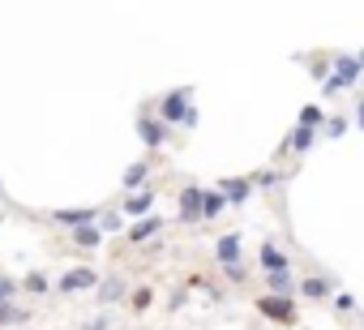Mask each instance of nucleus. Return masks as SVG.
I'll return each instance as SVG.
<instances>
[{
    "label": "nucleus",
    "mask_w": 364,
    "mask_h": 330,
    "mask_svg": "<svg viewBox=\"0 0 364 330\" xmlns=\"http://www.w3.org/2000/svg\"><path fill=\"white\" fill-rule=\"evenodd\" d=\"M360 73H364V69H360V60H355L351 52H334V56H330V73L321 78V95H326V99L347 95V90L360 82Z\"/></svg>",
    "instance_id": "nucleus-2"
},
{
    "label": "nucleus",
    "mask_w": 364,
    "mask_h": 330,
    "mask_svg": "<svg viewBox=\"0 0 364 330\" xmlns=\"http://www.w3.org/2000/svg\"><path fill=\"white\" fill-rule=\"evenodd\" d=\"M249 181H253V189H270V185H279V181H283V176H279V172H274V168H266V172H253V176H249Z\"/></svg>",
    "instance_id": "nucleus-25"
},
{
    "label": "nucleus",
    "mask_w": 364,
    "mask_h": 330,
    "mask_svg": "<svg viewBox=\"0 0 364 330\" xmlns=\"http://www.w3.org/2000/svg\"><path fill=\"white\" fill-rule=\"evenodd\" d=\"M167 228V219H159V215H146V219H137V223H129V245H146V240H154L159 232Z\"/></svg>",
    "instance_id": "nucleus-11"
},
{
    "label": "nucleus",
    "mask_w": 364,
    "mask_h": 330,
    "mask_svg": "<svg viewBox=\"0 0 364 330\" xmlns=\"http://www.w3.org/2000/svg\"><path fill=\"white\" fill-rule=\"evenodd\" d=\"M150 211H154V189H146V185L133 189V193L120 202V215H124V219H146Z\"/></svg>",
    "instance_id": "nucleus-6"
},
{
    "label": "nucleus",
    "mask_w": 364,
    "mask_h": 330,
    "mask_svg": "<svg viewBox=\"0 0 364 330\" xmlns=\"http://www.w3.org/2000/svg\"><path fill=\"white\" fill-rule=\"evenodd\" d=\"M355 124L364 129V95H360V103H355Z\"/></svg>",
    "instance_id": "nucleus-32"
},
{
    "label": "nucleus",
    "mask_w": 364,
    "mask_h": 330,
    "mask_svg": "<svg viewBox=\"0 0 364 330\" xmlns=\"http://www.w3.org/2000/svg\"><path fill=\"white\" fill-rule=\"evenodd\" d=\"M228 211V198L219 193V189H206L202 193V223H210V219H219Z\"/></svg>",
    "instance_id": "nucleus-18"
},
{
    "label": "nucleus",
    "mask_w": 364,
    "mask_h": 330,
    "mask_svg": "<svg viewBox=\"0 0 364 330\" xmlns=\"http://www.w3.org/2000/svg\"><path fill=\"white\" fill-rule=\"evenodd\" d=\"M296 292H300L304 300H330V296H334V283L321 279V275H304V279L296 283Z\"/></svg>",
    "instance_id": "nucleus-14"
},
{
    "label": "nucleus",
    "mask_w": 364,
    "mask_h": 330,
    "mask_svg": "<svg viewBox=\"0 0 364 330\" xmlns=\"http://www.w3.org/2000/svg\"><path fill=\"white\" fill-rule=\"evenodd\" d=\"M82 330H112V317H107V313H99V317L82 321Z\"/></svg>",
    "instance_id": "nucleus-29"
},
{
    "label": "nucleus",
    "mask_w": 364,
    "mask_h": 330,
    "mask_svg": "<svg viewBox=\"0 0 364 330\" xmlns=\"http://www.w3.org/2000/svg\"><path fill=\"white\" fill-rule=\"evenodd\" d=\"M257 313L270 317V321L283 326V330L296 326V300H291V296H270V292H266V296H257Z\"/></svg>",
    "instance_id": "nucleus-3"
},
{
    "label": "nucleus",
    "mask_w": 364,
    "mask_h": 330,
    "mask_svg": "<svg viewBox=\"0 0 364 330\" xmlns=\"http://www.w3.org/2000/svg\"><path fill=\"white\" fill-rule=\"evenodd\" d=\"M146 176H150V163H146V159H137V163H129V168L120 172V189H129V193H133V189H141V185H146Z\"/></svg>",
    "instance_id": "nucleus-16"
},
{
    "label": "nucleus",
    "mask_w": 364,
    "mask_h": 330,
    "mask_svg": "<svg viewBox=\"0 0 364 330\" xmlns=\"http://www.w3.org/2000/svg\"><path fill=\"white\" fill-rule=\"evenodd\" d=\"M202 185H185L180 189V223H202Z\"/></svg>",
    "instance_id": "nucleus-8"
},
{
    "label": "nucleus",
    "mask_w": 364,
    "mask_h": 330,
    "mask_svg": "<svg viewBox=\"0 0 364 330\" xmlns=\"http://www.w3.org/2000/svg\"><path fill=\"white\" fill-rule=\"evenodd\" d=\"M0 223H5V219H0Z\"/></svg>",
    "instance_id": "nucleus-34"
},
{
    "label": "nucleus",
    "mask_w": 364,
    "mask_h": 330,
    "mask_svg": "<svg viewBox=\"0 0 364 330\" xmlns=\"http://www.w3.org/2000/svg\"><path fill=\"white\" fill-rule=\"evenodd\" d=\"M215 189L228 198V206H240V202H249V198H253V181H249V176H223Z\"/></svg>",
    "instance_id": "nucleus-9"
},
{
    "label": "nucleus",
    "mask_w": 364,
    "mask_h": 330,
    "mask_svg": "<svg viewBox=\"0 0 364 330\" xmlns=\"http://www.w3.org/2000/svg\"><path fill=\"white\" fill-rule=\"evenodd\" d=\"M313 142H317V129L296 124V129L287 133V142H283V150H279V154H296V159H300V154H309V150H313Z\"/></svg>",
    "instance_id": "nucleus-12"
},
{
    "label": "nucleus",
    "mask_w": 364,
    "mask_h": 330,
    "mask_svg": "<svg viewBox=\"0 0 364 330\" xmlns=\"http://www.w3.org/2000/svg\"><path fill=\"white\" fill-rule=\"evenodd\" d=\"M223 275H228V283H245V279H249L240 262H236V266H223Z\"/></svg>",
    "instance_id": "nucleus-30"
},
{
    "label": "nucleus",
    "mask_w": 364,
    "mask_h": 330,
    "mask_svg": "<svg viewBox=\"0 0 364 330\" xmlns=\"http://www.w3.org/2000/svg\"><path fill=\"white\" fill-rule=\"evenodd\" d=\"M330 304H334V313H355V296H347V292H334Z\"/></svg>",
    "instance_id": "nucleus-27"
},
{
    "label": "nucleus",
    "mask_w": 364,
    "mask_h": 330,
    "mask_svg": "<svg viewBox=\"0 0 364 330\" xmlns=\"http://www.w3.org/2000/svg\"><path fill=\"white\" fill-rule=\"evenodd\" d=\"M14 296H18V283H14L9 275H0V309H5V304H9Z\"/></svg>",
    "instance_id": "nucleus-28"
},
{
    "label": "nucleus",
    "mask_w": 364,
    "mask_h": 330,
    "mask_svg": "<svg viewBox=\"0 0 364 330\" xmlns=\"http://www.w3.org/2000/svg\"><path fill=\"white\" fill-rule=\"evenodd\" d=\"M326 120H330V124H326V137H343V133L351 129V120H347V116H326Z\"/></svg>",
    "instance_id": "nucleus-26"
},
{
    "label": "nucleus",
    "mask_w": 364,
    "mask_h": 330,
    "mask_svg": "<svg viewBox=\"0 0 364 330\" xmlns=\"http://www.w3.org/2000/svg\"><path fill=\"white\" fill-rule=\"evenodd\" d=\"M124 279H116V275H107V279H99V287H95V296H99V304H120L124 300Z\"/></svg>",
    "instance_id": "nucleus-15"
},
{
    "label": "nucleus",
    "mask_w": 364,
    "mask_h": 330,
    "mask_svg": "<svg viewBox=\"0 0 364 330\" xmlns=\"http://www.w3.org/2000/svg\"><path fill=\"white\" fill-rule=\"evenodd\" d=\"M257 266L270 275V270H291V257L274 245V240H262V253H257Z\"/></svg>",
    "instance_id": "nucleus-13"
},
{
    "label": "nucleus",
    "mask_w": 364,
    "mask_h": 330,
    "mask_svg": "<svg viewBox=\"0 0 364 330\" xmlns=\"http://www.w3.org/2000/svg\"><path fill=\"white\" fill-rule=\"evenodd\" d=\"M18 321H26V309H18V304L9 300L5 309H0V326H18Z\"/></svg>",
    "instance_id": "nucleus-24"
},
{
    "label": "nucleus",
    "mask_w": 364,
    "mask_h": 330,
    "mask_svg": "<svg viewBox=\"0 0 364 330\" xmlns=\"http://www.w3.org/2000/svg\"><path fill=\"white\" fill-rule=\"evenodd\" d=\"M99 215L103 211H95V206H73V211H52V223H60V228H86V223H99Z\"/></svg>",
    "instance_id": "nucleus-10"
},
{
    "label": "nucleus",
    "mask_w": 364,
    "mask_h": 330,
    "mask_svg": "<svg viewBox=\"0 0 364 330\" xmlns=\"http://www.w3.org/2000/svg\"><path fill=\"white\" fill-rule=\"evenodd\" d=\"M95 287H99V270H95V266H73V270H65V275L56 279V292H65V296L95 292Z\"/></svg>",
    "instance_id": "nucleus-4"
},
{
    "label": "nucleus",
    "mask_w": 364,
    "mask_h": 330,
    "mask_svg": "<svg viewBox=\"0 0 364 330\" xmlns=\"http://www.w3.org/2000/svg\"><path fill=\"white\" fill-rule=\"evenodd\" d=\"M240 249H245V232H223L215 240V262L219 266H236L240 262Z\"/></svg>",
    "instance_id": "nucleus-7"
},
{
    "label": "nucleus",
    "mask_w": 364,
    "mask_h": 330,
    "mask_svg": "<svg viewBox=\"0 0 364 330\" xmlns=\"http://www.w3.org/2000/svg\"><path fill=\"white\" fill-rule=\"evenodd\" d=\"M159 120L163 124H180V129H193L198 124V107H193V86H176L159 99Z\"/></svg>",
    "instance_id": "nucleus-1"
},
{
    "label": "nucleus",
    "mask_w": 364,
    "mask_h": 330,
    "mask_svg": "<svg viewBox=\"0 0 364 330\" xmlns=\"http://www.w3.org/2000/svg\"><path fill=\"white\" fill-rule=\"evenodd\" d=\"M185 300H189V292H176V296L167 300V309H185Z\"/></svg>",
    "instance_id": "nucleus-31"
},
{
    "label": "nucleus",
    "mask_w": 364,
    "mask_h": 330,
    "mask_svg": "<svg viewBox=\"0 0 364 330\" xmlns=\"http://www.w3.org/2000/svg\"><path fill=\"white\" fill-rule=\"evenodd\" d=\"M73 245H77V249H86V253H90V249H99V245H103V232H99V223L73 228Z\"/></svg>",
    "instance_id": "nucleus-19"
},
{
    "label": "nucleus",
    "mask_w": 364,
    "mask_h": 330,
    "mask_svg": "<svg viewBox=\"0 0 364 330\" xmlns=\"http://www.w3.org/2000/svg\"><path fill=\"white\" fill-rule=\"evenodd\" d=\"M150 304H154V292H150V287H137V292L129 296V309H133V313H146Z\"/></svg>",
    "instance_id": "nucleus-23"
},
{
    "label": "nucleus",
    "mask_w": 364,
    "mask_h": 330,
    "mask_svg": "<svg viewBox=\"0 0 364 330\" xmlns=\"http://www.w3.org/2000/svg\"><path fill=\"white\" fill-rule=\"evenodd\" d=\"M99 232H103V236H112V232H129V223H124L120 211H107V215H99Z\"/></svg>",
    "instance_id": "nucleus-22"
},
{
    "label": "nucleus",
    "mask_w": 364,
    "mask_h": 330,
    "mask_svg": "<svg viewBox=\"0 0 364 330\" xmlns=\"http://www.w3.org/2000/svg\"><path fill=\"white\" fill-rule=\"evenodd\" d=\"M296 124H304V129H326V112H321V103H304Z\"/></svg>",
    "instance_id": "nucleus-21"
},
{
    "label": "nucleus",
    "mask_w": 364,
    "mask_h": 330,
    "mask_svg": "<svg viewBox=\"0 0 364 330\" xmlns=\"http://www.w3.org/2000/svg\"><path fill=\"white\" fill-rule=\"evenodd\" d=\"M355 60H360V69H364V48H360V56H355Z\"/></svg>",
    "instance_id": "nucleus-33"
},
{
    "label": "nucleus",
    "mask_w": 364,
    "mask_h": 330,
    "mask_svg": "<svg viewBox=\"0 0 364 330\" xmlns=\"http://www.w3.org/2000/svg\"><path fill=\"white\" fill-rule=\"evenodd\" d=\"M266 292H270V296H296L291 270H270V275H266Z\"/></svg>",
    "instance_id": "nucleus-17"
},
{
    "label": "nucleus",
    "mask_w": 364,
    "mask_h": 330,
    "mask_svg": "<svg viewBox=\"0 0 364 330\" xmlns=\"http://www.w3.org/2000/svg\"><path fill=\"white\" fill-rule=\"evenodd\" d=\"M137 137H141V146H146V150H163V146H167V137H171V124H163L159 116L141 112V116H137Z\"/></svg>",
    "instance_id": "nucleus-5"
},
{
    "label": "nucleus",
    "mask_w": 364,
    "mask_h": 330,
    "mask_svg": "<svg viewBox=\"0 0 364 330\" xmlns=\"http://www.w3.org/2000/svg\"><path fill=\"white\" fill-rule=\"evenodd\" d=\"M18 287H22V292H31V296H48V292H52V279H48L43 270H31Z\"/></svg>",
    "instance_id": "nucleus-20"
}]
</instances>
